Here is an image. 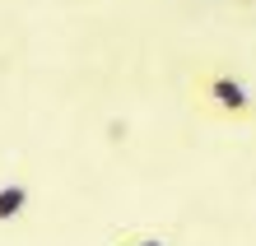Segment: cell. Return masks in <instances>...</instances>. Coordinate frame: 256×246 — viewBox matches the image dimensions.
<instances>
[{
    "mask_svg": "<svg viewBox=\"0 0 256 246\" xmlns=\"http://www.w3.org/2000/svg\"><path fill=\"white\" fill-rule=\"evenodd\" d=\"M191 93L205 112H214L224 121H252L256 116V93L247 88V79H238L224 65H200L191 74Z\"/></svg>",
    "mask_w": 256,
    "mask_h": 246,
    "instance_id": "1",
    "label": "cell"
},
{
    "mask_svg": "<svg viewBox=\"0 0 256 246\" xmlns=\"http://www.w3.org/2000/svg\"><path fill=\"white\" fill-rule=\"evenodd\" d=\"M28 200H33V191H28L24 181H5V186H0V223H14L28 209Z\"/></svg>",
    "mask_w": 256,
    "mask_h": 246,
    "instance_id": "2",
    "label": "cell"
},
{
    "mask_svg": "<svg viewBox=\"0 0 256 246\" xmlns=\"http://www.w3.org/2000/svg\"><path fill=\"white\" fill-rule=\"evenodd\" d=\"M116 246H168V237H158V233H130V237H122Z\"/></svg>",
    "mask_w": 256,
    "mask_h": 246,
    "instance_id": "3",
    "label": "cell"
}]
</instances>
